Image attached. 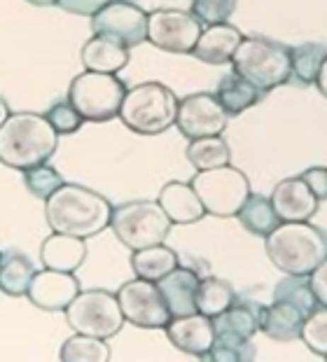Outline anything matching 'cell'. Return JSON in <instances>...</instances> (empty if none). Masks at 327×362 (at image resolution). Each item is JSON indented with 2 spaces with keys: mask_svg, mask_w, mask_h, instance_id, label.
I'll use <instances>...</instances> for the list:
<instances>
[{
  "mask_svg": "<svg viewBox=\"0 0 327 362\" xmlns=\"http://www.w3.org/2000/svg\"><path fill=\"white\" fill-rule=\"evenodd\" d=\"M45 218L52 232L89 238L110 227L113 204L89 187L64 182L45 202Z\"/></svg>",
  "mask_w": 327,
  "mask_h": 362,
  "instance_id": "6da1fadb",
  "label": "cell"
},
{
  "mask_svg": "<svg viewBox=\"0 0 327 362\" xmlns=\"http://www.w3.org/2000/svg\"><path fill=\"white\" fill-rule=\"evenodd\" d=\"M59 148V134L45 115L14 112L0 127V164L28 171L47 164Z\"/></svg>",
  "mask_w": 327,
  "mask_h": 362,
  "instance_id": "7a4b0ae2",
  "label": "cell"
},
{
  "mask_svg": "<svg viewBox=\"0 0 327 362\" xmlns=\"http://www.w3.org/2000/svg\"><path fill=\"white\" fill-rule=\"evenodd\" d=\"M264 245L278 272L309 276L327 257V232L309 222H280Z\"/></svg>",
  "mask_w": 327,
  "mask_h": 362,
  "instance_id": "3957f363",
  "label": "cell"
},
{
  "mask_svg": "<svg viewBox=\"0 0 327 362\" xmlns=\"http://www.w3.org/2000/svg\"><path fill=\"white\" fill-rule=\"evenodd\" d=\"M234 73L260 91L276 89L292 78V49L269 37H243L231 57Z\"/></svg>",
  "mask_w": 327,
  "mask_h": 362,
  "instance_id": "277c9868",
  "label": "cell"
},
{
  "mask_svg": "<svg viewBox=\"0 0 327 362\" xmlns=\"http://www.w3.org/2000/svg\"><path fill=\"white\" fill-rule=\"evenodd\" d=\"M178 98L161 82H143L129 89L120 115L122 124L140 136H159L176 124Z\"/></svg>",
  "mask_w": 327,
  "mask_h": 362,
  "instance_id": "5b68a950",
  "label": "cell"
},
{
  "mask_svg": "<svg viewBox=\"0 0 327 362\" xmlns=\"http://www.w3.org/2000/svg\"><path fill=\"white\" fill-rule=\"evenodd\" d=\"M173 227L159 202H129L113 208L110 229L129 250H143L166 241Z\"/></svg>",
  "mask_w": 327,
  "mask_h": 362,
  "instance_id": "8992f818",
  "label": "cell"
},
{
  "mask_svg": "<svg viewBox=\"0 0 327 362\" xmlns=\"http://www.w3.org/2000/svg\"><path fill=\"white\" fill-rule=\"evenodd\" d=\"M127 91L124 82L113 73L84 71L70 82L68 101L84 122H110L120 115Z\"/></svg>",
  "mask_w": 327,
  "mask_h": 362,
  "instance_id": "52a82bcc",
  "label": "cell"
},
{
  "mask_svg": "<svg viewBox=\"0 0 327 362\" xmlns=\"http://www.w3.org/2000/svg\"><path fill=\"white\" fill-rule=\"evenodd\" d=\"M190 185L201 199L206 213L215 215V218H234V215H239L241 206L253 194L246 173L239 171V168H231L229 164L210 168V171H199Z\"/></svg>",
  "mask_w": 327,
  "mask_h": 362,
  "instance_id": "ba28073f",
  "label": "cell"
},
{
  "mask_svg": "<svg viewBox=\"0 0 327 362\" xmlns=\"http://www.w3.org/2000/svg\"><path fill=\"white\" fill-rule=\"evenodd\" d=\"M66 320L75 334L110 339L122 329L124 313L120 299L113 292L87 290L66 306Z\"/></svg>",
  "mask_w": 327,
  "mask_h": 362,
  "instance_id": "9c48e42d",
  "label": "cell"
},
{
  "mask_svg": "<svg viewBox=\"0 0 327 362\" xmlns=\"http://www.w3.org/2000/svg\"><path fill=\"white\" fill-rule=\"evenodd\" d=\"M117 299H120L124 320H129L131 325L143 329H164L168 325V306L154 281H127L117 290Z\"/></svg>",
  "mask_w": 327,
  "mask_h": 362,
  "instance_id": "30bf717a",
  "label": "cell"
},
{
  "mask_svg": "<svg viewBox=\"0 0 327 362\" xmlns=\"http://www.w3.org/2000/svg\"><path fill=\"white\" fill-rule=\"evenodd\" d=\"M204 24L192 12L157 10L147 17V40L171 54H192Z\"/></svg>",
  "mask_w": 327,
  "mask_h": 362,
  "instance_id": "8fae6325",
  "label": "cell"
},
{
  "mask_svg": "<svg viewBox=\"0 0 327 362\" xmlns=\"http://www.w3.org/2000/svg\"><path fill=\"white\" fill-rule=\"evenodd\" d=\"M147 17L150 14L129 0H110L91 17V30L93 35L115 37L131 49L147 40Z\"/></svg>",
  "mask_w": 327,
  "mask_h": 362,
  "instance_id": "7c38bea8",
  "label": "cell"
},
{
  "mask_svg": "<svg viewBox=\"0 0 327 362\" xmlns=\"http://www.w3.org/2000/svg\"><path fill=\"white\" fill-rule=\"evenodd\" d=\"M227 117L224 107L220 105L215 94H199L185 96L183 101H178V115H176V127L180 129V134L190 141L208 136H222L224 127H227Z\"/></svg>",
  "mask_w": 327,
  "mask_h": 362,
  "instance_id": "4fadbf2b",
  "label": "cell"
},
{
  "mask_svg": "<svg viewBox=\"0 0 327 362\" xmlns=\"http://www.w3.org/2000/svg\"><path fill=\"white\" fill-rule=\"evenodd\" d=\"M80 292V281L75 279V274L42 269V272H35L26 297L42 311H66V306Z\"/></svg>",
  "mask_w": 327,
  "mask_h": 362,
  "instance_id": "5bb4252c",
  "label": "cell"
},
{
  "mask_svg": "<svg viewBox=\"0 0 327 362\" xmlns=\"http://www.w3.org/2000/svg\"><path fill=\"white\" fill-rule=\"evenodd\" d=\"M166 329L168 341L176 346L178 351L197 356L199 360L210 351V346L215 341V327L213 318H208L204 313H190V315H178L171 318Z\"/></svg>",
  "mask_w": 327,
  "mask_h": 362,
  "instance_id": "9a60e30c",
  "label": "cell"
},
{
  "mask_svg": "<svg viewBox=\"0 0 327 362\" xmlns=\"http://www.w3.org/2000/svg\"><path fill=\"white\" fill-rule=\"evenodd\" d=\"M269 199L280 222H309L316 215L318 204H321L299 175L280 180Z\"/></svg>",
  "mask_w": 327,
  "mask_h": 362,
  "instance_id": "2e32d148",
  "label": "cell"
},
{
  "mask_svg": "<svg viewBox=\"0 0 327 362\" xmlns=\"http://www.w3.org/2000/svg\"><path fill=\"white\" fill-rule=\"evenodd\" d=\"M199 285H201L199 274L187 267H176L168 276H164L161 281H157V288L161 292L164 302L168 306L171 318L197 313Z\"/></svg>",
  "mask_w": 327,
  "mask_h": 362,
  "instance_id": "e0dca14e",
  "label": "cell"
},
{
  "mask_svg": "<svg viewBox=\"0 0 327 362\" xmlns=\"http://www.w3.org/2000/svg\"><path fill=\"white\" fill-rule=\"evenodd\" d=\"M260 318V332L267 334L274 341H294L302 337L304 322H306V313L292 302H283V299H274V304L260 306L257 311Z\"/></svg>",
  "mask_w": 327,
  "mask_h": 362,
  "instance_id": "ac0fdd59",
  "label": "cell"
},
{
  "mask_svg": "<svg viewBox=\"0 0 327 362\" xmlns=\"http://www.w3.org/2000/svg\"><path fill=\"white\" fill-rule=\"evenodd\" d=\"M243 40V33L231 24H215L201 30L197 47L192 49V57H197L204 64L224 66L231 64V57Z\"/></svg>",
  "mask_w": 327,
  "mask_h": 362,
  "instance_id": "d6986e66",
  "label": "cell"
},
{
  "mask_svg": "<svg viewBox=\"0 0 327 362\" xmlns=\"http://www.w3.org/2000/svg\"><path fill=\"white\" fill-rule=\"evenodd\" d=\"M157 202L173 225H192V222H199L206 215V208L190 182H166L159 192Z\"/></svg>",
  "mask_w": 327,
  "mask_h": 362,
  "instance_id": "ffe728a7",
  "label": "cell"
},
{
  "mask_svg": "<svg viewBox=\"0 0 327 362\" xmlns=\"http://www.w3.org/2000/svg\"><path fill=\"white\" fill-rule=\"evenodd\" d=\"M40 259L45 269L75 274L84 264V259H87V243L80 236L54 232L50 238H45L40 248Z\"/></svg>",
  "mask_w": 327,
  "mask_h": 362,
  "instance_id": "44dd1931",
  "label": "cell"
},
{
  "mask_svg": "<svg viewBox=\"0 0 327 362\" xmlns=\"http://www.w3.org/2000/svg\"><path fill=\"white\" fill-rule=\"evenodd\" d=\"M82 66L84 71H93V73H120L122 68H127L131 54L127 45H122L115 37H105V35H93L84 42L82 47Z\"/></svg>",
  "mask_w": 327,
  "mask_h": 362,
  "instance_id": "7402d4cb",
  "label": "cell"
},
{
  "mask_svg": "<svg viewBox=\"0 0 327 362\" xmlns=\"http://www.w3.org/2000/svg\"><path fill=\"white\" fill-rule=\"evenodd\" d=\"M176 267H180V259H178L176 250H171L164 243L150 245V248L143 250H134V255H131V269H134L136 279L157 283L164 276L173 272Z\"/></svg>",
  "mask_w": 327,
  "mask_h": 362,
  "instance_id": "603a6c76",
  "label": "cell"
},
{
  "mask_svg": "<svg viewBox=\"0 0 327 362\" xmlns=\"http://www.w3.org/2000/svg\"><path fill=\"white\" fill-rule=\"evenodd\" d=\"M215 96L227 115H241L260 101L262 91L257 89L255 84L248 82L246 78H241L239 73H229L220 80V84H217Z\"/></svg>",
  "mask_w": 327,
  "mask_h": 362,
  "instance_id": "cb8c5ba5",
  "label": "cell"
},
{
  "mask_svg": "<svg viewBox=\"0 0 327 362\" xmlns=\"http://www.w3.org/2000/svg\"><path fill=\"white\" fill-rule=\"evenodd\" d=\"M35 272L38 269L26 255L14 250L3 252V257H0V290L10 297H23L30 288Z\"/></svg>",
  "mask_w": 327,
  "mask_h": 362,
  "instance_id": "d4e9b609",
  "label": "cell"
},
{
  "mask_svg": "<svg viewBox=\"0 0 327 362\" xmlns=\"http://www.w3.org/2000/svg\"><path fill=\"white\" fill-rule=\"evenodd\" d=\"M260 304H239L234 302L224 313L215 315L213 327L215 334H236L243 339H253L260 329V318H257Z\"/></svg>",
  "mask_w": 327,
  "mask_h": 362,
  "instance_id": "484cf974",
  "label": "cell"
},
{
  "mask_svg": "<svg viewBox=\"0 0 327 362\" xmlns=\"http://www.w3.org/2000/svg\"><path fill=\"white\" fill-rule=\"evenodd\" d=\"M239 220L251 234L264 238L280 225V218L276 215L274 206H271V199L262 194H251L246 199V204L239 211Z\"/></svg>",
  "mask_w": 327,
  "mask_h": 362,
  "instance_id": "4316f807",
  "label": "cell"
},
{
  "mask_svg": "<svg viewBox=\"0 0 327 362\" xmlns=\"http://www.w3.org/2000/svg\"><path fill=\"white\" fill-rule=\"evenodd\" d=\"M187 159L197 171H210V168L227 166L231 159V150L222 136L197 138L187 145Z\"/></svg>",
  "mask_w": 327,
  "mask_h": 362,
  "instance_id": "83f0119b",
  "label": "cell"
},
{
  "mask_svg": "<svg viewBox=\"0 0 327 362\" xmlns=\"http://www.w3.org/2000/svg\"><path fill=\"white\" fill-rule=\"evenodd\" d=\"M236 302V290L229 281H222V279H204L199 285V292H197V311L208 315V318H215L229 309V306Z\"/></svg>",
  "mask_w": 327,
  "mask_h": 362,
  "instance_id": "f1b7e54d",
  "label": "cell"
},
{
  "mask_svg": "<svg viewBox=\"0 0 327 362\" xmlns=\"http://www.w3.org/2000/svg\"><path fill=\"white\" fill-rule=\"evenodd\" d=\"M113 358V351L108 346V339L77 334L64 341L59 353L61 362H108Z\"/></svg>",
  "mask_w": 327,
  "mask_h": 362,
  "instance_id": "f546056e",
  "label": "cell"
},
{
  "mask_svg": "<svg viewBox=\"0 0 327 362\" xmlns=\"http://www.w3.org/2000/svg\"><path fill=\"white\" fill-rule=\"evenodd\" d=\"M257 358V351L253 346V339H243L236 334H215V341L210 351L201 360L213 362H253Z\"/></svg>",
  "mask_w": 327,
  "mask_h": 362,
  "instance_id": "4dcf8cb0",
  "label": "cell"
},
{
  "mask_svg": "<svg viewBox=\"0 0 327 362\" xmlns=\"http://www.w3.org/2000/svg\"><path fill=\"white\" fill-rule=\"evenodd\" d=\"M327 59V47L323 42H304L292 49V78L302 84H314Z\"/></svg>",
  "mask_w": 327,
  "mask_h": 362,
  "instance_id": "1f68e13d",
  "label": "cell"
},
{
  "mask_svg": "<svg viewBox=\"0 0 327 362\" xmlns=\"http://www.w3.org/2000/svg\"><path fill=\"white\" fill-rule=\"evenodd\" d=\"M274 299H283V302H292L294 306H299L304 313H311L314 309H318V299L311 290L309 276H294L287 274V279L280 281L274 288Z\"/></svg>",
  "mask_w": 327,
  "mask_h": 362,
  "instance_id": "d6a6232c",
  "label": "cell"
},
{
  "mask_svg": "<svg viewBox=\"0 0 327 362\" xmlns=\"http://www.w3.org/2000/svg\"><path fill=\"white\" fill-rule=\"evenodd\" d=\"M23 185H26V189L35 199H42V202H47V199H50L54 192L64 185V175H61L57 168L50 166V164H40L35 168L23 171Z\"/></svg>",
  "mask_w": 327,
  "mask_h": 362,
  "instance_id": "836d02e7",
  "label": "cell"
},
{
  "mask_svg": "<svg viewBox=\"0 0 327 362\" xmlns=\"http://www.w3.org/2000/svg\"><path fill=\"white\" fill-rule=\"evenodd\" d=\"M299 339L306 344L311 353L323 356L327 360V306H318V309L306 315Z\"/></svg>",
  "mask_w": 327,
  "mask_h": 362,
  "instance_id": "e575fe53",
  "label": "cell"
},
{
  "mask_svg": "<svg viewBox=\"0 0 327 362\" xmlns=\"http://www.w3.org/2000/svg\"><path fill=\"white\" fill-rule=\"evenodd\" d=\"M234 10H236V0H192V14L204 26L227 24Z\"/></svg>",
  "mask_w": 327,
  "mask_h": 362,
  "instance_id": "d590c367",
  "label": "cell"
},
{
  "mask_svg": "<svg viewBox=\"0 0 327 362\" xmlns=\"http://www.w3.org/2000/svg\"><path fill=\"white\" fill-rule=\"evenodd\" d=\"M45 117L50 119V124L54 127V131H57L59 136L75 134V131H80V127L84 124V117L70 105V101L54 103L50 110H47Z\"/></svg>",
  "mask_w": 327,
  "mask_h": 362,
  "instance_id": "8d00e7d4",
  "label": "cell"
},
{
  "mask_svg": "<svg viewBox=\"0 0 327 362\" xmlns=\"http://www.w3.org/2000/svg\"><path fill=\"white\" fill-rule=\"evenodd\" d=\"M110 0H57V5L64 12L70 14H80V17H93L96 12H101Z\"/></svg>",
  "mask_w": 327,
  "mask_h": 362,
  "instance_id": "74e56055",
  "label": "cell"
},
{
  "mask_svg": "<svg viewBox=\"0 0 327 362\" xmlns=\"http://www.w3.org/2000/svg\"><path fill=\"white\" fill-rule=\"evenodd\" d=\"M299 178L311 187V192L318 197V202L327 199V168L325 166H311L306 168Z\"/></svg>",
  "mask_w": 327,
  "mask_h": 362,
  "instance_id": "f35d334b",
  "label": "cell"
},
{
  "mask_svg": "<svg viewBox=\"0 0 327 362\" xmlns=\"http://www.w3.org/2000/svg\"><path fill=\"white\" fill-rule=\"evenodd\" d=\"M309 283H311V290H314V295L318 299V304L327 306V257L309 274Z\"/></svg>",
  "mask_w": 327,
  "mask_h": 362,
  "instance_id": "ab89813d",
  "label": "cell"
},
{
  "mask_svg": "<svg viewBox=\"0 0 327 362\" xmlns=\"http://www.w3.org/2000/svg\"><path fill=\"white\" fill-rule=\"evenodd\" d=\"M316 84H318V89H321V94L327 98V59H325V64H323V68H321V73H318Z\"/></svg>",
  "mask_w": 327,
  "mask_h": 362,
  "instance_id": "60d3db41",
  "label": "cell"
},
{
  "mask_svg": "<svg viewBox=\"0 0 327 362\" xmlns=\"http://www.w3.org/2000/svg\"><path fill=\"white\" fill-rule=\"evenodd\" d=\"M10 105H7V101H5V98L3 96H0V127H3L5 124V122H7V117H10Z\"/></svg>",
  "mask_w": 327,
  "mask_h": 362,
  "instance_id": "b9f144b4",
  "label": "cell"
},
{
  "mask_svg": "<svg viewBox=\"0 0 327 362\" xmlns=\"http://www.w3.org/2000/svg\"><path fill=\"white\" fill-rule=\"evenodd\" d=\"M30 5H38V7H47V5H57V0H26Z\"/></svg>",
  "mask_w": 327,
  "mask_h": 362,
  "instance_id": "7bdbcfd3",
  "label": "cell"
},
{
  "mask_svg": "<svg viewBox=\"0 0 327 362\" xmlns=\"http://www.w3.org/2000/svg\"><path fill=\"white\" fill-rule=\"evenodd\" d=\"M0 257H3V252H0Z\"/></svg>",
  "mask_w": 327,
  "mask_h": 362,
  "instance_id": "ee69618b",
  "label": "cell"
}]
</instances>
